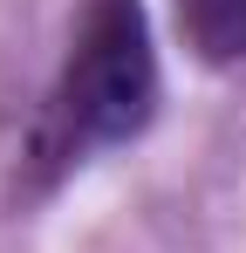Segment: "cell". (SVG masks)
Segmentation results:
<instances>
[{"label": "cell", "mask_w": 246, "mask_h": 253, "mask_svg": "<svg viewBox=\"0 0 246 253\" xmlns=\"http://www.w3.org/2000/svg\"><path fill=\"white\" fill-rule=\"evenodd\" d=\"M151 117H158V48H151L144 0H89L69 42V62L48 89V110L35 124L28 158L41 185L96 151L144 137Z\"/></svg>", "instance_id": "1"}, {"label": "cell", "mask_w": 246, "mask_h": 253, "mask_svg": "<svg viewBox=\"0 0 246 253\" xmlns=\"http://www.w3.org/2000/svg\"><path fill=\"white\" fill-rule=\"evenodd\" d=\"M178 7V35L185 48L226 69V62H246V0H171Z\"/></svg>", "instance_id": "2"}]
</instances>
